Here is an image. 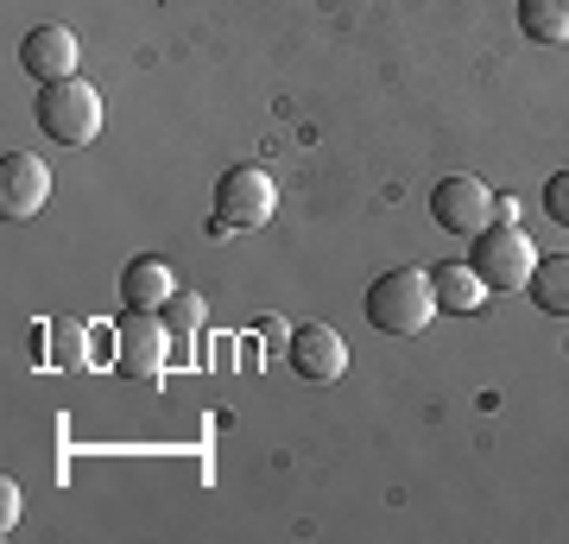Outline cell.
<instances>
[{
    "label": "cell",
    "mask_w": 569,
    "mask_h": 544,
    "mask_svg": "<svg viewBox=\"0 0 569 544\" xmlns=\"http://www.w3.org/2000/svg\"><path fill=\"white\" fill-rule=\"evenodd\" d=\"M367 323L373 329H387V336H418L430 317H437V285H430V273H418V266H392V273H380V279L367 285Z\"/></svg>",
    "instance_id": "1"
},
{
    "label": "cell",
    "mask_w": 569,
    "mask_h": 544,
    "mask_svg": "<svg viewBox=\"0 0 569 544\" xmlns=\"http://www.w3.org/2000/svg\"><path fill=\"white\" fill-rule=\"evenodd\" d=\"M32 115H39V133L63 152H77L102 133V96L89 89L82 77H63V82H39V101H32Z\"/></svg>",
    "instance_id": "2"
},
{
    "label": "cell",
    "mask_w": 569,
    "mask_h": 544,
    "mask_svg": "<svg viewBox=\"0 0 569 544\" xmlns=\"http://www.w3.org/2000/svg\"><path fill=\"white\" fill-rule=\"evenodd\" d=\"M468 266L481 273V285H488V291H519V285H531L538 247H531V235L519 222H488L481 235H475Z\"/></svg>",
    "instance_id": "3"
},
{
    "label": "cell",
    "mask_w": 569,
    "mask_h": 544,
    "mask_svg": "<svg viewBox=\"0 0 569 544\" xmlns=\"http://www.w3.org/2000/svg\"><path fill=\"white\" fill-rule=\"evenodd\" d=\"M279 209V184L266 178L260 165H234L216 178V216H209V235H228V228H266Z\"/></svg>",
    "instance_id": "4"
},
{
    "label": "cell",
    "mask_w": 569,
    "mask_h": 544,
    "mask_svg": "<svg viewBox=\"0 0 569 544\" xmlns=\"http://www.w3.org/2000/svg\"><path fill=\"white\" fill-rule=\"evenodd\" d=\"M164 317L159 310H127L121 329H114V374L127 380H159L164 374Z\"/></svg>",
    "instance_id": "5"
},
{
    "label": "cell",
    "mask_w": 569,
    "mask_h": 544,
    "mask_svg": "<svg viewBox=\"0 0 569 544\" xmlns=\"http://www.w3.org/2000/svg\"><path fill=\"white\" fill-rule=\"evenodd\" d=\"M430 222L443 228V235H481V228L493 222V190L481 178H443L437 190H430Z\"/></svg>",
    "instance_id": "6"
},
{
    "label": "cell",
    "mask_w": 569,
    "mask_h": 544,
    "mask_svg": "<svg viewBox=\"0 0 569 544\" xmlns=\"http://www.w3.org/2000/svg\"><path fill=\"white\" fill-rule=\"evenodd\" d=\"M284 362H291V374L310 386H329L342 380L348 367V343L329 329V323H305V329H291V348H284Z\"/></svg>",
    "instance_id": "7"
},
{
    "label": "cell",
    "mask_w": 569,
    "mask_h": 544,
    "mask_svg": "<svg viewBox=\"0 0 569 544\" xmlns=\"http://www.w3.org/2000/svg\"><path fill=\"white\" fill-rule=\"evenodd\" d=\"M44 197H51V171H44V159H32V152H7V165H0V216L7 222H26V216H39Z\"/></svg>",
    "instance_id": "8"
},
{
    "label": "cell",
    "mask_w": 569,
    "mask_h": 544,
    "mask_svg": "<svg viewBox=\"0 0 569 544\" xmlns=\"http://www.w3.org/2000/svg\"><path fill=\"white\" fill-rule=\"evenodd\" d=\"M20 70L39 77V82L77 77V32H70V26H32L20 39Z\"/></svg>",
    "instance_id": "9"
},
{
    "label": "cell",
    "mask_w": 569,
    "mask_h": 544,
    "mask_svg": "<svg viewBox=\"0 0 569 544\" xmlns=\"http://www.w3.org/2000/svg\"><path fill=\"white\" fill-rule=\"evenodd\" d=\"M178 285H171V266L152 260V254H140V260L121 266V298L127 310H164V298H171Z\"/></svg>",
    "instance_id": "10"
},
{
    "label": "cell",
    "mask_w": 569,
    "mask_h": 544,
    "mask_svg": "<svg viewBox=\"0 0 569 544\" xmlns=\"http://www.w3.org/2000/svg\"><path fill=\"white\" fill-rule=\"evenodd\" d=\"M430 285H437V310H449V317H468V310H481V298H488V285H481V273L468 260H443L430 273Z\"/></svg>",
    "instance_id": "11"
},
{
    "label": "cell",
    "mask_w": 569,
    "mask_h": 544,
    "mask_svg": "<svg viewBox=\"0 0 569 544\" xmlns=\"http://www.w3.org/2000/svg\"><path fill=\"white\" fill-rule=\"evenodd\" d=\"M531 304L545 310V317H569V254H550V260L531 266Z\"/></svg>",
    "instance_id": "12"
},
{
    "label": "cell",
    "mask_w": 569,
    "mask_h": 544,
    "mask_svg": "<svg viewBox=\"0 0 569 544\" xmlns=\"http://www.w3.org/2000/svg\"><path fill=\"white\" fill-rule=\"evenodd\" d=\"M519 32L531 44H569V0H519Z\"/></svg>",
    "instance_id": "13"
},
{
    "label": "cell",
    "mask_w": 569,
    "mask_h": 544,
    "mask_svg": "<svg viewBox=\"0 0 569 544\" xmlns=\"http://www.w3.org/2000/svg\"><path fill=\"white\" fill-rule=\"evenodd\" d=\"M164 329H171V343H190V336H197V323H203V298H197V291H171V298H164Z\"/></svg>",
    "instance_id": "14"
},
{
    "label": "cell",
    "mask_w": 569,
    "mask_h": 544,
    "mask_svg": "<svg viewBox=\"0 0 569 544\" xmlns=\"http://www.w3.org/2000/svg\"><path fill=\"white\" fill-rule=\"evenodd\" d=\"M545 209H550V222L569 228V171H557V178L545 184Z\"/></svg>",
    "instance_id": "15"
},
{
    "label": "cell",
    "mask_w": 569,
    "mask_h": 544,
    "mask_svg": "<svg viewBox=\"0 0 569 544\" xmlns=\"http://www.w3.org/2000/svg\"><path fill=\"white\" fill-rule=\"evenodd\" d=\"M0 506H7V513H0V532H13V520H20V487H13V475L0 482Z\"/></svg>",
    "instance_id": "16"
},
{
    "label": "cell",
    "mask_w": 569,
    "mask_h": 544,
    "mask_svg": "<svg viewBox=\"0 0 569 544\" xmlns=\"http://www.w3.org/2000/svg\"><path fill=\"white\" fill-rule=\"evenodd\" d=\"M260 336H266V348H279V355L291 348V329H284L279 317H266V323H260Z\"/></svg>",
    "instance_id": "17"
},
{
    "label": "cell",
    "mask_w": 569,
    "mask_h": 544,
    "mask_svg": "<svg viewBox=\"0 0 569 544\" xmlns=\"http://www.w3.org/2000/svg\"><path fill=\"white\" fill-rule=\"evenodd\" d=\"M493 222H519V202H512V197H493Z\"/></svg>",
    "instance_id": "18"
}]
</instances>
